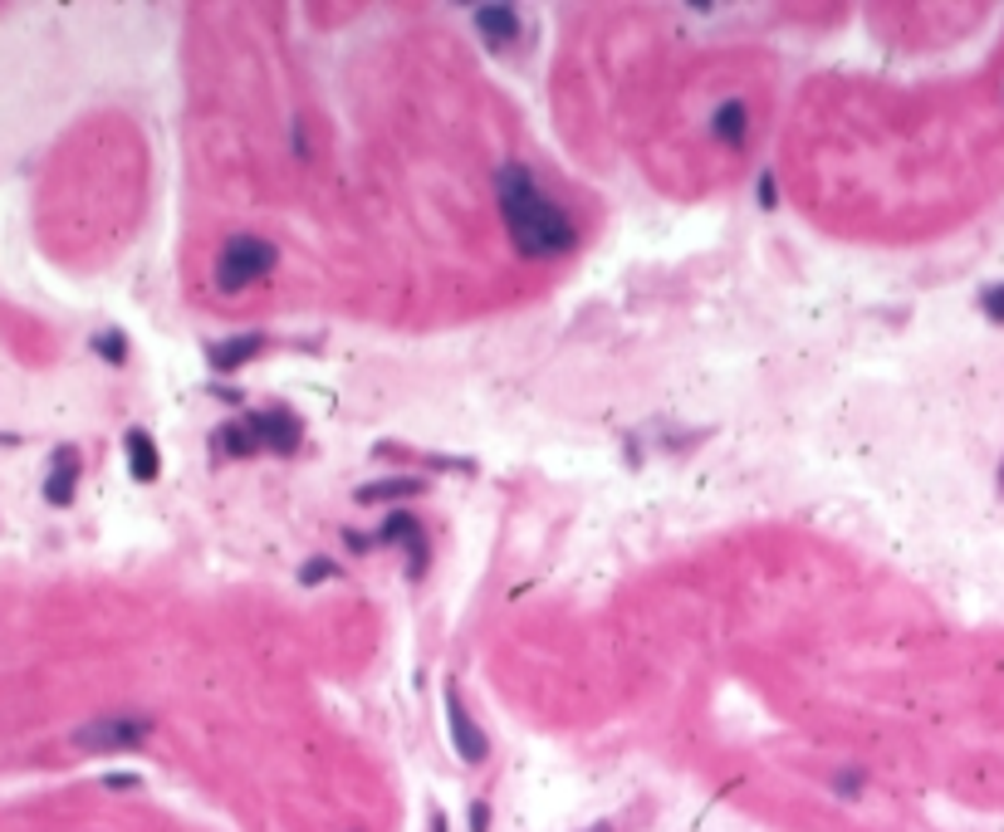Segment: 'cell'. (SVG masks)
<instances>
[{
    "label": "cell",
    "mask_w": 1004,
    "mask_h": 832,
    "mask_svg": "<svg viewBox=\"0 0 1004 832\" xmlns=\"http://www.w3.org/2000/svg\"><path fill=\"white\" fill-rule=\"evenodd\" d=\"M152 734V720L148 715H103V720H89L75 730V750L83 754H118V750H133Z\"/></svg>",
    "instance_id": "3957f363"
},
{
    "label": "cell",
    "mask_w": 1004,
    "mask_h": 832,
    "mask_svg": "<svg viewBox=\"0 0 1004 832\" xmlns=\"http://www.w3.org/2000/svg\"><path fill=\"white\" fill-rule=\"evenodd\" d=\"M426 486L417 476H392V480H373V486L358 490L363 504H378V500H402V494H422Z\"/></svg>",
    "instance_id": "7c38bea8"
},
{
    "label": "cell",
    "mask_w": 1004,
    "mask_h": 832,
    "mask_svg": "<svg viewBox=\"0 0 1004 832\" xmlns=\"http://www.w3.org/2000/svg\"><path fill=\"white\" fill-rule=\"evenodd\" d=\"M323 578H333V563H329V558H313V563L299 568V583H323Z\"/></svg>",
    "instance_id": "2e32d148"
},
{
    "label": "cell",
    "mask_w": 1004,
    "mask_h": 832,
    "mask_svg": "<svg viewBox=\"0 0 1004 832\" xmlns=\"http://www.w3.org/2000/svg\"><path fill=\"white\" fill-rule=\"evenodd\" d=\"M589 832H613V828H608V823H598V828H589Z\"/></svg>",
    "instance_id": "ac0fdd59"
},
{
    "label": "cell",
    "mask_w": 1004,
    "mask_h": 832,
    "mask_svg": "<svg viewBox=\"0 0 1004 832\" xmlns=\"http://www.w3.org/2000/svg\"><path fill=\"white\" fill-rule=\"evenodd\" d=\"M432 832H446V818H436V823H432Z\"/></svg>",
    "instance_id": "e0dca14e"
},
{
    "label": "cell",
    "mask_w": 1004,
    "mask_h": 832,
    "mask_svg": "<svg viewBox=\"0 0 1004 832\" xmlns=\"http://www.w3.org/2000/svg\"><path fill=\"white\" fill-rule=\"evenodd\" d=\"M1000 486H1004V466H1000Z\"/></svg>",
    "instance_id": "d6986e66"
},
{
    "label": "cell",
    "mask_w": 1004,
    "mask_h": 832,
    "mask_svg": "<svg viewBox=\"0 0 1004 832\" xmlns=\"http://www.w3.org/2000/svg\"><path fill=\"white\" fill-rule=\"evenodd\" d=\"M383 544H397V549H407V568H412V578H422L426 568V534L422 524H417V514H387L383 524Z\"/></svg>",
    "instance_id": "52a82bcc"
},
{
    "label": "cell",
    "mask_w": 1004,
    "mask_h": 832,
    "mask_svg": "<svg viewBox=\"0 0 1004 832\" xmlns=\"http://www.w3.org/2000/svg\"><path fill=\"white\" fill-rule=\"evenodd\" d=\"M470 25H476V35L490 49H510L520 39V10L515 5H476L470 10Z\"/></svg>",
    "instance_id": "8992f818"
},
{
    "label": "cell",
    "mask_w": 1004,
    "mask_h": 832,
    "mask_svg": "<svg viewBox=\"0 0 1004 832\" xmlns=\"http://www.w3.org/2000/svg\"><path fill=\"white\" fill-rule=\"evenodd\" d=\"M75 486H79V456L65 446V451L55 456V470H49V480H45V500H49V504H69V500H75Z\"/></svg>",
    "instance_id": "8fae6325"
},
{
    "label": "cell",
    "mask_w": 1004,
    "mask_h": 832,
    "mask_svg": "<svg viewBox=\"0 0 1004 832\" xmlns=\"http://www.w3.org/2000/svg\"><path fill=\"white\" fill-rule=\"evenodd\" d=\"M260 347H265V333H240V339H231V343H212L206 347V357H212L216 373H236V367H246Z\"/></svg>",
    "instance_id": "9c48e42d"
},
{
    "label": "cell",
    "mask_w": 1004,
    "mask_h": 832,
    "mask_svg": "<svg viewBox=\"0 0 1004 832\" xmlns=\"http://www.w3.org/2000/svg\"><path fill=\"white\" fill-rule=\"evenodd\" d=\"M93 347H99V353L109 357V363H123V357H128V343H123V333H118V329L99 333V339H93Z\"/></svg>",
    "instance_id": "5bb4252c"
},
{
    "label": "cell",
    "mask_w": 1004,
    "mask_h": 832,
    "mask_svg": "<svg viewBox=\"0 0 1004 832\" xmlns=\"http://www.w3.org/2000/svg\"><path fill=\"white\" fill-rule=\"evenodd\" d=\"M980 309H985V319L1004 323V284H990V289L980 294Z\"/></svg>",
    "instance_id": "9a60e30c"
},
{
    "label": "cell",
    "mask_w": 1004,
    "mask_h": 832,
    "mask_svg": "<svg viewBox=\"0 0 1004 832\" xmlns=\"http://www.w3.org/2000/svg\"><path fill=\"white\" fill-rule=\"evenodd\" d=\"M123 446H128V470H133V480H138V486H152V480H157V470H162V460H157L152 436H148V431H138V426H133L128 436H123Z\"/></svg>",
    "instance_id": "30bf717a"
},
{
    "label": "cell",
    "mask_w": 1004,
    "mask_h": 832,
    "mask_svg": "<svg viewBox=\"0 0 1004 832\" xmlns=\"http://www.w3.org/2000/svg\"><path fill=\"white\" fill-rule=\"evenodd\" d=\"M250 436H255V451H270V456H295L305 446V421L285 407H270V412H250L246 417Z\"/></svg>",
    "instance_id": "277c9868"
},
{
    "label": "cell",
    "mask_w": 1004,
    "mask_h": 832,
    "mask_svg": "<svg viewBox=\"0 0 1004 832\" xmlns=\"http://www.w3.org/2000/svg\"><path fill=\"white\" fill-rule=\"evenodd\" d=\"M446 720H452V744H456V754H461L466 764H486L490 740L480 734V725L470 720V710L461 705V691H456V686H446Z\"/></svg>",
    "instance_id": "5b68a950"
},
{
    "label": "cell",
    "mask_w": 1004,
    "mask_h": 832,
    "mask_svg": "<svg viewBox=\"0 0 1004 832\" xmlns=\"http://www.w3.org/2000/svg\"><path fill=\"white\" fill-rule=\"evenodd\" d=\"M216 446H221V451H231V456H255V436H250V426H246V421H240V426H221Z\"/></svg>",
    "instance_id": "4fadbf2b"
},
{
    "label": "cell",
    "mask_w": 1004,
    "mask_h": 832,
    "mask_svg": "<svg viewBox=\"0 0 1004 832\" xmlns=\"http://www.w3.org/2000/svg\"><path fill=\"white\" fill-rule=\"evenodd\" d=\"M710 133H716V143L740 147V143L750 138V109L740 99H726L716 113H710Z\"/></svg>",
    "instance_id": "ba28073f"
},
{
    "label": "cell",
    "mask_w": 1004,
    "mask_h": 832,
    "mask_svg": "<svg viewBox=\"0 0 1004 832\" xmlns=\"http://www.w3.org/2000/svg\"><path fill=\"white\" fill-rule=\"evenodd\" d=\"M495 202L505 216V230L525 260H559L579 246V226L554 196H544L535 172L520 162H505L495 172Z\"/></svg>",
    "instance_id": "6da1fadb"
},
{
    "label": "cell",
    "mask_w": 1004,
    "mask_h": 832,
    "mask_svg": "<svg viewBox=\"0 0 1004 832\" xmlns=\"http://www.w3.org/2000/svg\"><path fill=\"white\" fill-rule=\"evenodd\" d=\"M275 270V246L260 236H231L216 255V289L221 294H240L250 284H260Z\"/></svg>",
    "instance_id": "7a4b0ae2"
}]
</instances>
